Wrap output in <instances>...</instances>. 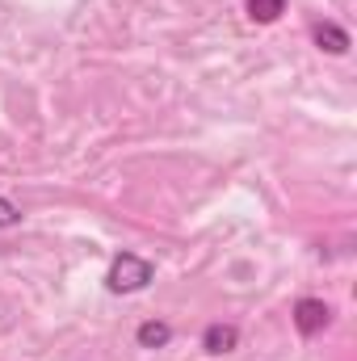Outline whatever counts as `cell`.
<instances>
[{
    "instance_id": "8992f818",
    "label": "cell",
    "mask_w": 357,
    "mask_h": 361,
    "mask_svg": "<svg viewBox=\"0 0 357 361\" xmlns=\"http://www.w3.org/2000/svg\"><path fill=\"white\" fill-rule=\"evenodd\" d=\"M282 13H286V0H248V17H253V21H261V25L277 21Z\"/></svg>"
},
{
    "instance_id": "277c9868",
    "label": "cell",
    "mask_w": 357,
    "mask_h": 361,
    "mask_svg": "<svg viewBox=\"0 0 357 361\" xmlns=\"http://www.w3.org/2000/svg\"><path fill=\"white\" fill-rule=\"evenodd\" d=\"M311 38H315L320 51H328V55H345V51H349V34H345L337 21H315V25H311Z\"/></svg>"
},
{
    "instance_id": "6da1fadb",
    "label": "cell",
    "mask_w": 357,
    "mask_h": 361,
    "mask_svg": "<svg viewBox=\"0 0 357 361\" xmlns=\"http://www.w3.org/2000/svg\"><path fill=\"white\" fill-rule=\"evenodd\" d=\"M152 261H143V257H135V252H122L109 273H105V286L114 290V294H135V290H143L147 281H152Z\"/></svg>"
},
{
    "instance_id": "52a82bcc",
    "label": "cell",
    "mask_w": 357,
    "mask_h": 361,
    "mask_svg": "<svg viewBox=\"0 0 357 361\" xmlns=\"http://www.w3.org/2000/svg\"><path fill=\"white\" fill-rule=\"evenodd\" d=\"M17 223H21V206L0 197V227H17Z\"/></svg>"
},
{
    "instance_id": "5b68a950",
    "label": "cell",
    "mask_w": 357,
    "mask_h": 361,
    "mask_svg": "<svg viewBox=\"0 0 357 361\" xmlns=\"http://www.w3.org/2000/svg\"><path fill=\"white\" fill-rule=\"evenodd\" d=\"M135 341H139V349H164V345L173 341V328H169L164 319H147V324H139Z\"/></svg>"
},
{
    "instance_id": "3957f363",
    "label": "cell",
    "mask_w": 357,
    "mask_h": 361,
    "mask_svg": "<svg viewBox=\"0 0 357 361\" xmlns=\"http://www.w3.org/2000/svg\"><path fill=\"white\" fill-rule=\"evenodd\" d=\"M236 345H240V328H236V324H210V328L202 332V349L214 353V357L231 353Z\"/></svg>"
},
{
    "instance_id": "7a4b0ae2",
    "label": "cell",
    "mask_w": 357,
    "mask_h": 361,
    "mask_svg": "<svg viewBox=\"0 0 357 361\" xmlns=\"http://www.w3.org/2000/svg\"><path fill=\"white\" fill-rule=\"evenodd\" d=\"M328 324H332V307H328V302H320V298H303V302L294 307V328H298L303 336H320Z\"/></svg>"
}]
</instances>
